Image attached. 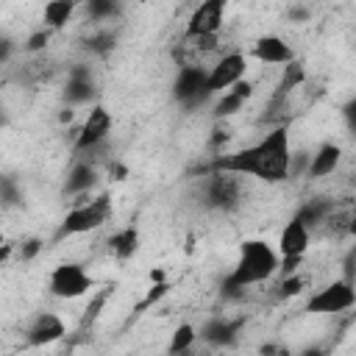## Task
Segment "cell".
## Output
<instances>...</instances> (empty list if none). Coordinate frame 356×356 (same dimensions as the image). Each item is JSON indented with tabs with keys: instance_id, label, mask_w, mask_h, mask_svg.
I'll return each instance as SVG.
<instances>
[{
	"instance_id": "6da1fadb",
	"label": "cell",
	"mask_w": 356,
	"mask_h": 356,
	"mask_svg": "<svg viewBox=\"0 0 356 356\" xmlns=\"http://www.w3.org/2000/svg\"><path fill=\"white\" fill-rule=\"evenodd\" d=\"M217 170L234 172V175H253L267 184L286 181L292 172V147H289V134L284 125L267 131L259 142L250 147H242L225 159L217 161Z\"/></svg>"
},
{
	"instance_id": "7a4b0ae2",
	"label": "cell",
	"mask_w": 356,
	"mask_h": 356,
	"mask_svg": "<svg viewBox=\"0 0 356 356\" xmlns=\"http://www.w3.org/2000/svg\"><path fill=\"white\" fill-rule=\"evenodd\" d=\"M278 270H281V256L267 239H245L239 245V256H236L234 270L222 281V292L236 295L253 284L273 278Z\"/></svg>"
},
{
	"instance_id": "3957f363",
	"label": "cell",
	"mask_w": 356,
	"mask_h": 356,
	"mask_svg": "<svg viewBox=\"0 0 356 356\" xmlns=\"http://www.w3.org/2000/svg\"><path fill=\"white\" fill-rule=\"evenodd\" d=\"M111 214V200L108 195H97L95 200H83L78 206H72L61 225H58V236H78V234H89V231H97L100 225H106Z\"/></svg>"
},
{
	"instance_id": "277c9868",
	"label": "cell",
	"mask_w": 356,
	"mask_h": 356,
	"mask_svg": "<svg viewBox=\"0 0 356 356\" xmlns=\"http://www.w3.org/2000/svg\"><path fill=\"white\" fill-rule=\"evenodd\" d=\"M47 289L53 298H61V300H75V298H83L95 289V278L83 270V264L78 261H61L50 270L47 275Z\"/></svg>"
},
{
	"instance_id": "5b68a950",
	"label": "cell",
	"mask_w": 356,
	"mask_h": 356,
	"mask_svg": "<svg viewBox=\"0 0 356 356\" xmlns=\"http://www.w3.org/2000/svg\"><path fill=\"white\" fill-rule=\"evenodd\" d=\"M353 306H356V284L350 278H337L306 300V312L312 314H339Z\"/></svg>"
},
{
	"instance_id": "8992f818",
	"label": "cell",
	"mask_w": 356,
	"mask_h": 356,
	"mask_svg": "<svg viewBox=\"0 0 356 356\" xmlns=\"http://www.w3.org/2000/svg\"><path fill=\"white\" fill-rule=\"evenodd\" d=\"M309 242H312V231H309L306 222L295 214V217L281 228V236H278V256H281V273H284V275H295V267L300 264L303 253L309 250Z\"/></svg>"
},
{
	"instance_id": "52a82bcc",
	"label": "cell",
	"mask_w": 356,
	"mask_h": 356,
	"mask_svg": "<svg viewBox=\"0 0 356 356\" xmlns=\"http://www.w3.org/2000/svg\"><path fill=\"white\" fill-rule=\"evenodd\" d=\"M172 97L184 106H197L206 97H211L209 92V70L200 64H184L178 67V75L172 81Z\"/></svg>"
},
{
	"instance_id": "ba28073f",
	"label": "cell",
	"mask_w": 356,
	"mask_h": 356,
	"mask_svg": "<svg viewBox=\"0 0 356 356\" xmlns=\"http://www.w3.org/2000/svg\"><path fill=\"white\" fill-rule=\"evenodd\" d=\"M222 19H225V3L222 0H206V3L195 6L189 19H186V39H192V42L217 39Z\"/></svg>"
},
{
	"instance_id": "9c48e42d",
	"label": "cell",
	"mask_w": 356,
	"mask_h": 356,
	"mask_svg": "<svg viewBox=\"0 0 356 356\" xmlns=\"http://www.w3.org/2000/svg\"><path fill=\"white\" fill-rule=\"evenodd\" d=\"M111 125H114L111 111H106L100 103H95V106L89 108V114H86V120H83L78 136H75V153H89V150H95L97 145H103L106 136L111 134Z\"/></svg>"
},
{
	"instance_id": "30bf717a",
	"label": "cell",
	"mask_w": 356,
	"mask_h": 356,
	"mask_svg": "<svg viewBox=\"0 0 356 356\" xmlns=\"http://www.w3.org/2000/svg\"><path fill=\"white\" fill-rule=\"evenodd\" d=\"M245 72H248V58L242 53H225L214 61V67L209 70V92L217 95V92H228L234 89L239 81H245Z\"/></svg>"
},
{
	"instance_id": "8fae6325",
	"label": "cell",
	"mask_w": 356,
	"mask_h": 356,
	"mask_svg": "<svg viewBox=\"0 0 356 356\" xmlns=\"http://www.w3.org/2000/svg\"><path fill=\"white\" fill-rule=\"evenodd\" d=\"M206 200L211 209H236L239 200H242V184H239V175L234 172H222L217 170L209 181H206Z\"/></svg>"
},
{
	"instance_id": "7c38bea8",
	"label": "cell",
	"mask_w": 356,
	"mask_h": 356,
	"mask_svg": "<svg viewBox=\"0 0 356 356\" xmlns=\"http://www.w3.org/2000/svg\"><path fill=\"white\" fill-rule=\"evenodd\" d=\"M64 334H67V323L56 312H39L25 328V345L28 348H44V345L58 342Z\"/></svg>"
},
{
	"instance_id": "4fadbf2b",
	"label": "cell",
	"mask_w": 356,
	"mask_h": 356,
	"mask_svg": "<svg viewBox=\"0 0 356 356\" xmlns=\"http://www.w3.org/2000/svg\"><path fill=\"white\" fill-rule=\"evenodd\" d=\"M253 58L261 64H292L295 61V50L286 44V39L275 36V33H264L253 42Z\"/></svg>"
},
{
	"instance_id": "5bb4252c",
	"label": "cell",
	"mask_w": 356,
	"mask_h": 356,
	"mask_svg": "<svg viewBox=\"0 0 356 356\" xmlns=\"http://www.w3.org/2000/svg\"><path fill=\"white\" fill-rule=\"evenodd\" d=\"M95 97V81H92V72L86 64H75L70 70V78H67V86H64V100L70 106H81V103H89Z\"/></svg>"
},
{
	"instance_id": "9a60e30c",
	"label": "cell",
	"mask_w": 356,
	"mask_h": 356,
	"mask_svg": "<svg viewBox=\"0 0 356 356\" xmlns=\"http://www.w3.org/2000/svg\"><path fill=\"white\" fill-rule=\"evenodd\" d=\"M342 161V147L337 142H323L312 156H309V164H306V178H325L331 175Z\"/></svg>"
},
{
	"instance_id": "2e32d148",
	"label": "cell",
	"mask_w": 356,
	"mask_h": 356,
	"mask_svg": "<svg viewBox=\"0 0 356 356\" xmlns=\"http://www.w3.org/2000/svg\"><path fill=\"white\" fill-rule=\"evenodd\" d=\"M245 317H214L200 328V337L211 345H231L242 328Z\"/></svg>"
},
{
	"instance_id": "e0dca14e",
	"label": "cell",
	"mask_w": 356,
	"mask_h": 356,
	"mask_svg": "<svg viewBox=\"0 0 356 356\" xmlns=\"http://www.w3.org/2000/svg\"><path fill=\"white\" fill-rule=\"evenodd\" d=\"M95 184H97V167L92 164V161H75L72 164V170L67 172V181H64V192L67 195H86L89 189H95Z\"/></svg>"
},
{
	"instance_id": "ac0fdd59",
	"label": "cell",
	"mask_w": 356,
	"mask_h": 356,
	"mask_svg": "<svg viewBox=\"0 0 356 356\" xmlns=\"http://www.w3.org/2000/svg\"><path fill=\"white\" fill-rule=\"evenodd\" d=\"M253 97V83L250 81H239L234 89H228L217 103H214V117H234L236 111H242V106Z\"/></svg>"
},
{
	"instance_id": "d6986e66",
	"label": "cell",
	"mask_w": 356,
	"mask_h": 356,
	"mask_svg": "<svg viewBox=\"0 0 356 356\" xmlns=\"http://www.w3.org/2000/svg\"><path fill=\"white\" fill-rule=\"evenodd\" d=\"M108 250L117 256V259H131L136 250H139V231L134 228V225H125V228H120L117 234H111L108 236Z\"/></svg>"
},
{
	"instance_id": "ffe728a7",
	"label": "cell",
	"mask_w": 356,
	"mask_h": 356,
	"mask_svg": "<svg viewBox=\"0 0 356 356\" xmlns=\"http://www.w3.org/2000/svg\"><path fill=\"white\" fill-rule=\"evenodd\" d=\"M197 328L192 323H181L172 334H170V342H167V356H186L195 342H197Z\"/></svg>"
},
{
	"instance_id": "44dd1931",
	"label": "cell",
	"mask_w": 356,
	"mask_h": 356,
	"mask_svg": "<svg viewBox=\"0 0 356 356\" xmlns=\"http://www.w3.org/2000/svg\"><path fill=\"white\" fill-rule=\"evenodd\" d=\"M72 14H75V3L72 0H50L44 6V11H42V19H44V28L58 31L72 19Z\"/></svg>"
},
{
	"instance_id": "7402d4cb",
	"label": "cell",
	"mask_w": 356,
	"mask_h": 356,
	"mask_svg": "<svg viewBox=\"0 0 356 356\" xmlns=\"http://www.w3.org/2000/svg\"><path fill=\"white\" fill-rule=\"evenodd\" d=\"M331 211H334V200H325V197H314V200H309L300 211H298V217L306 222V228L312 231V228H317V225H323L328 217H331Z\"/></svg>"
},
{
	"instance_id": "603a6c76",
	"label": "cell",
	"mask_w": 356,
	"mask_h": 356,
	"mask_svg": "<svg viewBox=\"0 0 356 356\" xmlns=\"http://www.w3.org/2000/svg\"><path fill=\"white\" fill-rule=\"evenodd\" d=\"M303 81H306V67L295 58V61L286 64L284 72H281V81H278V97H281V95H289V92L298 89Z\"/></svg>"
},
{
	"instance_id": "cb8c5ba5",
	"label": "cell",
	"mask_w": 356,
	"mask_h": 356,
	"mask_svg": "<svg viewBox=\"0 0 356 356\" xmlns=\"http://www.w3.org/2000/svg\"><path fill=\"white\" fill-rule=\"evenodd\" d=\"M114 44H117V33H111L108 28H100V31H95L92 36H86V50H89V53H97V56L114 50Z\"/></svg>"
},
{
	"instance_id": "d4e9b609",
	"label": "cell",
	"mask_w": 356,
	"mask_h": 356,
	"mask_svg": "<svg viewBox=\"0 0 356 356\" xmlns=\"http://www.w3.org/2000/svg\"><path fill=\"white\" fill-rule=\"evenodd\" d=\"M86 14H89L95 22H106V19H111V17L120 14V6L111 3V0H89Z\"/></svg>"
},
{
	"instance_id": "484cf974",
	"label": "cell",
	"mask_w": 356,
	"mask_h": 356,
	"mask_svg": "<svg viewBox=\"0 0 356 356\" xmlns=\"http://www.w3.org/2000/svg\"><path fill=\"white\" fill-rule=\"evenodd\" d=\"M0 197H3V206H6V209H14V206L22 203V189H17L14 178L6 175V178L0 181Z\"/></svg>"
},
{
	"instance_id": "4316f807",
	"label": "cell",
	"mask_w": 356,
	"mask_h": 356,
	"mask_svg": "<svg viewBox=\"0 0 356 356\" xmlns=\"http://www.w3.org/2000/svg\"><path fill=\"white\" fill-rule=\"evenodd\" d=\"M50 36H53L50 28H39V31H33V33L25 39V50H28V53H39V50H44L47 42H50Z\"/></svg>"
},
{
	"instance_id": "83f0119b",
	"label": "cell",
	"mask_w": 356,
	"mask_h": 356,
	"mask_svg": "<svg viewBox=\"0 0 356 356\" xmlns=\"http://www.w3.org/2000/svg\"><path fill=\"white\" fill-rule=\"evenodd\" d=\"M303 289V278H298V275H284V281H281V295L286 298V295H298Z\"/></svg>"
},
{
	"instance_id": "f1b7e54d",
	"label": "cell",
	"mask_w": 356,
	"mask_h": 356,
	"mask_svg": "<svg viewBox=\"0 0 356 356\" xmlns=\"http://www.w3.org/2000/svg\"><path fill=\"white\" fill-rule=\"evenodd\" d=\"M342 117H345V125H348V128L356 134V95H353V97H350V100L342 106Z\"/></svg>"
},
{
	"instance_id": "f546056e",
	"label": "cell",
	"mask_w": 356,
	"mask_h": 356,
	"mask_svg": "<svg viewBox=\"0 0 356 356\" xmlns=\"http://www.w3.org/2000/svg\"><path fill=\"white\" fill-rule=\"evenodd\" d=\"M312 17V8H306V6H289L286 8V19L289 22H306Z\"/></svg>"
},
{
	"instance_id": "4dcf8cb0",
	"label": "cell",
	"mask_w": 356,
	"mask_h": 356,
	"mask_svg": "<svg viewBox=\"0 0 356 356\" xmlns=\"http://www.w3.org/2000/svg\"><path fill=\"white\" fill-rule=\"evenodd\" d=\"M39 250H42V242H39V239H28V242L19 248V259H22V261H31Z\"/></svg>"
},
{
	"instance_id": "1f68e13d",
	"label": "cell",
	"mask_w": 356,
	"mask_h": 356,
	"mask_svg": "<svg viewBox=\"0 0 356 356\" xmlns=\"http://www.w3.org/2000/svg\"><path fill=\"white\" fill-rule=\"evenodd\" d=\"M8 56H11V42L3 39V42H0V61H8Z\"/></svg>"
},
{
	"instance_id": "d6a6232c",
	"label": "cell",
	"mask_w": 356,
	"mask_h": 356,
	"mask_svg": "<svg viewBox=\"0 0 356 356\" xmlns=\"http://www.w3.org/2000/svg\"><path fill=\"white\" fill-rule=\"evenodd\" d=\"M348 234H350V236L356 239V214H353V217L348 220Z\"/></svg>"
},
{
	"instance_id": "836d02e7",
	"label": "cell",
	"mask_w": 356,
	"mask_h": 356,
	"mask_svg": "<svg viewBox=\"0 0 356 356\" xmlns=\"http://www.w3.org/2000/svg\"><path fill=\"white\" fill-rule=\"evenodd\" d=\"M356 264V245L350 248V253H348V267H353Z\"/></svg>"
},
{
	"instance_id": "e575fe53",
	"label": "cell",
	"mask_w": 356,
	"mask_h": 356,
	"mask_svg": "<svg viewBox=\"0 0 356 356\" xmlns=\"http://www.w3.org/2000/svg\"><path fill=\"white\" fill-rule=\"evenodd\" d=\"M195 356H211V353H195Z\"/></svg>"
}]
</instances>
